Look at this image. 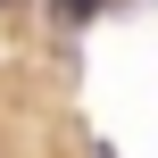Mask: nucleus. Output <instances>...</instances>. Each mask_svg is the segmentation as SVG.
Listing matches in <instances>:
<instances>
[{
    "instance_id": "obj_1",
    "label": "nucleus",
    "mask_w": 158,
    "mask_h": 158,
    "mask_svg": "<svg viewBox=\"0 0 158 158\" xmlns=\"http://www.w3.org/2000/svg\"><path fill=\"white\" fill-rule=\"evenodd\" d=\"M92 17V0H58V25H83Z\"/></svg>"
}]
</instances>
